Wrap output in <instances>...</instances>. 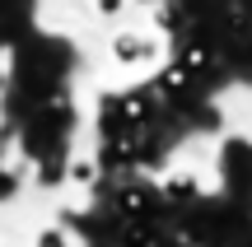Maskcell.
I'll list each match as a JSON object with an SVG mask.
<instances>
[{"label": "cell", "mask_w": 252, "mask_h": 247, "mask_svg": "<svg viewBox=\"0 0 252 247\" xmlns=\"http://www.w3.org/2000/svg\"><path fill=\"white\" fill-rule=\"evenodd\" d=\"M159 56H163L159 33H135V28L112 33V61H117L122 70H145V65H159Z\"/></svg>", "instance_id": "1"}, {"label": "cell", "mask_w": 252, "mask_h": 247, "mask_svg": "<svg viewBox=\"0 0 252 247\" xmlns=\"http://www.w3.org/2000/svg\"><path fill=\"white\" fill-rule=\"evenodd\" d=\"M201 177L196 173H168L163 177V196H173V201H187V196H196Z\"/></svg>", "instance_id": "2"}, {"label": "cell", "mask_w": 252, "mask_h": 247, "mask_svg": "<svg viewBox=\"0 0 252 247\" xmlns=\"http://www.w3.org/2000/svg\"><path fill=\"white\" fill-rule=\"evenodd\" d=\"M9 89V52H0V93Z\"/></svg>", "instance_id": "3"}]
</instances>
